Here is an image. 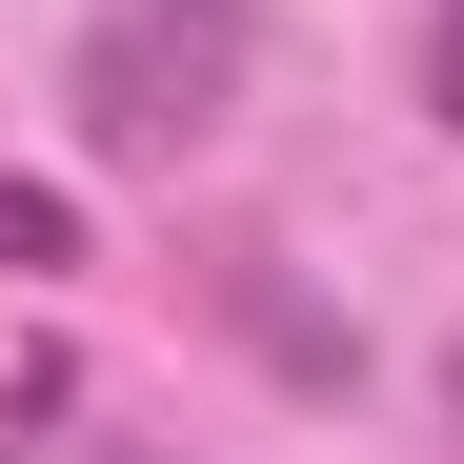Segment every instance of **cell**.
<instances>
[{
	"label": "cell",
	"mask_w": 464,
	"mask_h": 464,
	"mask_svg": "<svg viewBox=\"0 0 464 464\" xmlns=\"http://www.w3.org/2000/svg\"><path fill=\"white\" fill-rule=\"evenodd\" d=\"M263 82V0H102L82 61H61V102H82L102 162H182V141H222Z\"/></svg>",
	"instance_id": "1"
},
{
	"label": "cell",
	"mask_w": 464,
	"mask_h": 464,
	"mask_svg": "<svg viewBox=\"0 0 464 464\" xmlns=\"http://www.w3.org/2000/svg\"><path fill=\"white\" fill-rule=\"evenodd\" d=\"M0 263L61 283V263H82V202H61V182H0Z\"/></svg>",
	"instance_id": "2"
},
{
	"label": "cell",
	"mask_w": 464,
	"mask_h": 464,
	"mask_svg": "<svg viewBox=\"0 0 464 464\" xmlns=\"http://www.w3.org/2000/svg\"><path fill=\"white\" fill-rule=\"evenodd\" d=\"M424 121L464 141V0H424Z\"/></svg>",
	"instance_id": "3"
},
{
	"label": "cell",
	"mask_w": 464,
	"mask_h": 464,
	"mask_svg": "<svg viewBox=\"0 0 464 464\" xmlns=\"http://www.w3.org/2000/svg\"><path fill=\"white\" fill-rule=\"evenodd\" d=\"M444 404H464V343H444Z\"/></svg>",
	"instance_id": "4"
}]
</instances>
